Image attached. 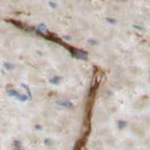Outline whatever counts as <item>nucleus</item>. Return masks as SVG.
Wrapping results in <instances>:
<instances>
[{"instance_id":"nucleus-3","label":"nucleus","mask_w":150,"mask_h":150,"mask_svg":"<svg viewBox=\"0 0 150 150\" xmlns=\"http://www.w3.org/2000/svg\"><path fill=\"white\" fill-rule=\"evenodd\" d=\"M49 5H50V7H52V8H56V7H57V5H56V4L53 3V2H49Z\"/></svg>"},{"instance_id":"nucleus-1","label":"nucleus","mask_w":150,"mask_h":150,"mask_svg":"<svg viewBox=\"0 0 150 150\" xmlns=\"http://www.w3.org/2000/svg\"><path fill=\"white\" fill-rule=\"evenodd\" d=\"M107 22H109L110 24H116L117 21L115 19H110V18H107Z\"/></svg>"},{"instance_id":"nucleus-2","label":"nucleus","mask_w":150,"mask_h":150,"mask_svg":"<svg viewBox=\"0 0 150 150\" xmlns=\"http://www.w3.org/2000/svg\"><path fill=\"white\" fill-rule=\"evenodd\" d=\"M38 28L40 29V30H42V31H45V30H46V27L45 25H40L39 27H38Z\"/></svg>"}]
</instances>
